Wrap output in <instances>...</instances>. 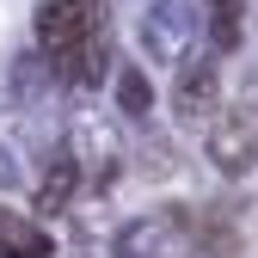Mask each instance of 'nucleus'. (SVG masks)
<instances>
[{
  "label": "nucleus",
  "mask_w": 258,
  "mask_h": 258,
  "mask_svg": "<svg viewBox=\"0 0 258 258\" xmlns=\"http://www.w3.org/2000/svg\"><path fill=\"white\" fill-rule=\"evenodd\" d=\"M37 55L55 86H99L111 74V13L105 0H37Z\"/></svg>",
  "instance_id": "1"
},
{
  "label": "nucleus",
  "mask_w": 258,
  "mask_h": 258,
  "mask_svg": "<svg viewBox=\"0 0 258 258\" xmlns=\"http://www.w3.org/2000/svg\"><path fill=\"white\" fill-rule=\"evenodd\" d=\"M203 31V0H142L136 7V49L154 68H178L197 49Z\"/></svg>",
  "instance_id": "2"
},
{
  "label": "nucleus",
  "mask_w": 258,
  "mask_h": 258,
  "mask_svg": "<svg viewBox=\"0 0 258 258\" xmlns=\"http://www.w3.org/2000/svg\"><path fill=\"white\" fill-rule=\"evenodd\" d=\"M111 252L117 258H190V209L166 203V209H148L136 221H123Z\"/></svg>",
  "instance_id": "3"
},
{
  "label": "nucleus",
  "mask_w": 258,
  "mask_h": 258,
  "mask_svg": "<svg viewBox=\"0 0 258 258\" xmlns=\"http://www.w3.org/2000/svg\"><path fill=\"white\" fill-rule=\"evenodd\" d=\"M61 148L80 160V184H92V190H105V184L123 172V129H117L111 117H99V111H80Z\"/></svg>",
  "instance_id": "4"
},
{
  "label": "nucleus",
  "mask_w": 258,
  "mask_h": 258,
  "mask_svg": "<svg viewBox=\"0 0 258 258\" xmlns=\"http://www.w3.org/2000/svg\"><path fill=\"white\" fill-rule=\"evenodd\" d=\"M203 154L221 178H246L258 166V129L246 123V111H215L203 123Z\"/></svg>",
  "instance_id": "5"
},
{
  "label": "nucleus",
  "mask_w": 258,
  "mask_h": 258,
  "mask_svg": "<svg viewBox=\"0 0 258 258\" xmlns=\"http://www.w3.org/2000/svg\"><path fill=\"white\" fill-rule=\"evenodd\" d=\"M172 111L190 123V129H203L215 111H221V68L209 55H197V61H178V80H172Z\"/></svg>",
  "instance_id": "6"
},
{
  "label": "nucleus",
  "mask_w": 258,
  "mask_h": 258,
  "mask_svg": "<svg viewBox=\"0 0 258 258\" xmlns=\"http://www.w3.org/2000/svg\"><path fill=\"white\" fill-rule=\"evenodd\" d=\"M190 258H240V228L228 203L190 209Z\"/></svg>",
  "instance_id": "7"
},
{
  "label": "nucleus",
  "mask_w": 258,
  "mask_h": 258,
  "mask_svg": "<svg viewBox=\"0 0 258 258\" xmlns=\"http://www.w3.org/2000/svg\"><path fill=\"white\" fill-rule=\"evenodd\" d=\"M0 258H55V240L43 221H31L19 209H0Z\"/></svg>",
  "instance_id": "8"
},
{
  "label": "nucleus",
  "mask_w": 258,
  "mask_h": 258,
  "mask_svg": "<svg viewBox=\"0 0 258 258\" xmlns=\"http://www.w3.org/2000/svg\"><path fill=\"white\" fill-rule=\"evenodd\" d=\"M74 197H80V160H74L68 148H55V154H49V172L37 178V209H43V215H61Z\"/></svg>",
  "instance_id": "9"
},
{
  "label": "nucleus",
  "mask_w": 258,
  "mask_h": 258,
  "mask_svg": "<svg viewBox=\"0 0 258 258\" xmlns=\"http://www.w3.org/2000/svg\"><path fill=\"white\" fill-rule=\"evenodd\" d=\"M203 31L215 55H234L246 43V0H203Z\"/></svg>",
  "instance_id": "10"
},
{
  "label": "nucleus",
  "mask_w": 258,
  "mask_h": 258,
  "mask_svg": "<svg viewBox=\"0 0 258 258\" xmlns=\"http://www.w3.org/2000/svg\"><path fill=\"white\" fill-rule=\"evenodd\" d=\"M154 111V86H148V68L142 61H129V68H117V117L142 123Z\"/></svg>",
  "instance_id": "11"
},
{
  "label": "nucleus",
  "mask_w": 258,
  "mask_h": 258,
  "mask_svg": "<svg viewBox=\"0 0 258 258\" xmlns=\"http://www.w3.org/2000/svg\"><path fill=\"white\" fill-rule=\"evenodd\" d=\"M19 184H25V148L0 142V190H19Z\"/></svg>",
  "instance_id": "12"
},
{
  "label": "nucleus",
  "mask_w": 258,
  "mask_h": 258,
  "mask_svg": "<svg viewBox=\"0 0 258 258\" xmlns=\"http://www.w3.org/2000/svg\"><path fill=\"white\" fill-rule=\"evenodd\" d=\"M142 172H148V178H166V172H172V148H166V142H148Z\"/></svg>",
  "instance_id": "13"
},
{
  "label": "nucleus",
  "mask_w": 258,
  "mask_h": 258,
  "mask_svg": "<svg viewBox=\"0 0 258 258\" xmlns=\"http://www.w3.org/2000/svg\"><path fill=\"white\" fill-rule=\"evenodd\" d=\"M240 105L258 111V61H246V74H240Z\"/></svg>",
  "instance_id": "14"
},
{
  "label": "nucleus",
  "mask_w": 258,
  "mask_h": 258,
  "mask_svg": "<svg viewBox=\"0 0 258 258\" xmlns=\"http://www.w3.org/2000/svg\"><path fill=\"white\" fill-rule=\"evenodd\" d=\"M246 7H252V19H258V0H246Z\"/></svg>",
  "instance_id": "15"
}]
</instances>
